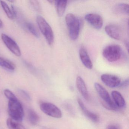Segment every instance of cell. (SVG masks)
Segmentation results:
<instances>
[{
  "mask_svg": "<svg viewBox=\"0 0 129 129\" xmlns=\"http://www.w3.org/2000/svg\"><path fill=\"white\" fill-rule=\"evenodd\" d=\"M1 39L7 47L16 56H21V53L20 48L12 38L3 34L1 35Z\"/></svg>",
  "mask_w": 129,
  "mask_h": 129,
  "instance_id": "7",
  "label": "cell"
},
{
  "mask_svg": "<svg viewBox=\"0 0 129 129\" xmlns=\"http://www.w3.org/2000/svg\"><path fill=\"white\" fill-rule=\"evenodd\" d=\"M4 94L9 100L18 99L15 94L9 90L7 89H5L4 90Z\"/></svg>",
  "mask_w": 129,
  "mask_h": 129,
  "instance_id": "22",
  "label": "cell"
},
{
  "mask_svg": "<svg viewBox=\"0 0 129 129\" xmlns=\"http://www.w3.org/2000/svg\"><path fill=\"white\" fill-rule=\"evenodd\" d=\"M3 23L2 20L0 19V28L3 27Z\"/></svg>",
  "mask_w": 129,
  "mask_h": 129,
  "instance_id": "27",
  "label": "cell"
},
{
  "mask_svg": "<svg viewBox=\"0 0 129 129\" xmlns=\"http://www.w3.org/2000/svg\"><path fill=\"white\" fill-rule=\"evenodd\" d=\"M37 21L40 31L45 37L48 44L50 46L52 45L54 42V34L52 28L42 16H38Z\"/></svg>",
  "mask_w": 129,
  "mask_h": 129,
  "instance_id": "4",
  "label": "cell"
},
{
  "mask_svg": "<svg viewBox=\"0 0 129 129\" xmlns=\"http://www.w3.org/2000/svg\"><path fill=\"white\" fill-rule=\"evenodd\" d=\"M78 102L82 112L85 115L89 118L91 121L94 122H97L99 120V117L96 114L90 111L84 105L80 99H78Z\"/></svg>",
  "mask_w": 129,
  "mask_h": 129,
  "instance_id": "12",
  "label": "cell"
},
{
  "mask_svg": "<svg viewBox=\"0 0 129 129\" xmlns=\"http://www.w3.org/2000/svg\"><path fill=\"white\" fill-rule=\"evenodd\" d=\"M86 21L93 28L99 30L103 25V20L100 15L95 13H89L85 16Z\"/></svg>",
  "mask_w": 129,
  "mask_h": 129,
  "instance_id": "8",
  "label": "cell"
},
{
  "mask_svg": "<svg viewBox=\"0 0 129 129\" xmlns=\"http://www.w3.org/2000/svg\"><path fill=\"white\" fill-rule=\"evenodd\" d=\"M0 3L7 17L10 19H13L14 18L13 14L12 13L11 9L9 8L7 4L5 1H0Z\"/></svg>",
  "mask_w": 129,
  "mask_h": 129,
  "instance_id": "20",
  "label": "cell"
},
{
  "mask_svg": "<svg viewBox=\"0 0 129 129\" xmlns=\"http://www.w3.org/2000/svg\"><path fill=\"white\" fill-rule=\"evenodd\" d=\"M79 56L83 64L86 68L91 69L93 68V64L87 51L84 47H81L79 50Z\"/></svg>",
  "mask_w": 129,
  "mask_h": 129,
  "instance_id": "11",
  "label": "cell"
},
{
  "mask_svg": "<svg viewBox=\"0 0 129 129\" xmlns=\"http://www.w3.org/2000/svg\"><path fill=\"white\" fill-rule=\"evenodd\" d=\"M94 87L100 98L102 100V104L105 108L112 111H116L119 108L111 99L109 94L102 86L98 83H95Z\"/></svg>",
  "mask_w": 129,
  "mask_h": 129,
  "instance_id": "3",
  "label": "cell"
},
{
  "mask_svg": "<svg viewBox=\"0 0 129 129\" xmlns=\"http://www.w3.org/2000/svg\"><path fill=\"white\" fill-rule=\"evenodd\" d=\"M0 66L11 71H13L16 68L13 62L1 56H0Z\"/></svg>",
  "mask_w": 129,
  "mask_h": 129,
  "instance_id": "17",
  "label": "cell"
},
{
  "mask_svg": "<svg viewBox=\"0 0 129 129\" xmlns=\"http://www.w3.org/2000/svg\"><path fill=\"white\" fill-rule=\"evenodd\" d=\"M101 79L105 85L112 88L118 86L121 83L120 79L118 77L109 74L102 75Z\"/></svg>",
  "mask_w": 129,
  "mask_h": 129,
  "instance_id": "9",
  "label": "cell"
},
{
  "mask_svg": "<svg viewBox=\"0 0 129 129\" xmlns=\"http://www.w3.org/2000/svg\"><path fill=\"white\" fill-rule=\"evenodd\" d=\"M105 31L109 37L115 40H119L121 38V30L120 28L115 25H107L105 27Z\"/></svg>",
  "mask_w": 129,
  "mask_h": 129,
  "instance_id": "10",
  "label": "cell"
},
{
  "mask_svg": "<svg viewBox=\"0 0 129 129\" xmlns=\"http://www.w3.org/2000/svg\"><path fill=\"white\" fill-rule=\"evenodd\" d=\"M7 124L9 129H26L22 124L11 118L7 119Z\"/></svg>",
  "mask_w": 129,
  "mask_h": 129,
  "instance_id": "18",
  "label": "cell"
},
{
  "mask_svg": "<svg viewBox=\"0 0 129 129\" xmlns=\"http://www.w3.org/2000/svg\"><path fill=\"white\" fill-rule=\"evenodd\" d=\"M19 93L20 95L24 98V99L27 101H30L31 100V98L29 94L23 90H19Z\"/></svg>",
  "mask_w": 129,
  "mask_h": 129,
  "instance_id": "23",
  "label": "cell"
},
{
  "mask_svg": "<svg viewBox=\"0 0 129 129\" xmlns=\"http://www.w3.org/2000/svg\"><path fill=\"white\" fill-rule=\"evenodd\" d=\"M28 118L30 123L33 125H36L39 122V116L38 114L32 109H30L28 112Z\"/></svg>",
  "mask_w": 129,
  "mask_h": 129,
  "instance_id": "19",
  "label": "cell"
},
{
  "mask_svg": "<svg viewBox=\"0 0 129 129\" xmlns=\"http://www.w3.org/2000/svg\"><path fill=\"white\" fill-rule=\"evenodd\" d=\"M31 4L32 6L34 7V8L37 10H40V6L39 3L37 1H30Z\"/></svg>",
  "mask_w": 129,
  "mask_h": 129,
  "instance_id": "24",
  "label": "cell"
},
{
  "mask_svg": "<svg viewBox=\"0 0 129 129\" xmlns=\"http://www.w3.org/2000/svg\"><path fill=\"white\" fill-rule=\"evenodd\" d=\"M128 85H129V80L127 79L124 81L123 83H120L119 86L120 87L124 88L128 86Z\"/></svg>",
  "mask_w": 129,
  "mask_h": 129,
  "instance_id": "25",
  "label": "cell"
},
{
  "mask_svg": "<svg viewBox=\"0 0 129 129\" xmlns=\"http://www.w3.org/2000/svg\"><path fill=\"white\" fill-rule=\"evenodd\" d=\"M65 21L69 37L72 40H75L78 38L80 33V21L74 14L71 13L66 15Z\"/></svg>",
  "mask_w": 129,
  "mask_h": 129,
  "instance_id": "1",
  "label": "cell"
},
{
  "mask_svg": "<svg viewBox=\"0 0 129 129\" xmlns=\"http://www.w3.org/2000/svg\"><path fill=\"white\" fill-rule=\"evenodd\" d=\"M114 10L115 12L116 13L128 15L129 14V5L127 4H118L115 6Z\"/></svg>",
  "mask_w": 129,
  "mask_h": 129,
  "instance_id": "16",
  "label": "cell"
},
{
  "mask_svg": "<svg viewBox=\"0 0 129 129\" xmlns=\"http://www.w3.org/2000/svg\"><path fill=\"white\" fill-rule=\"evenodd\" d=\"M8 112L11 118L17 122H21L23 120L24 111L21 103L18 99L9 100Z\"/></svg>",
  "mask_w": 129,
  "mask_h": 129,
  "instance_id": "2",
  "label": "cell"
},
{
  "mask_svg": "<svg viewBox=\"0 0 129 129\" xmlns=\"http://www.w3.org/2000/svg\"><path fill=\"white\" fill-rule=\"evenodd\" d=\"M27 27L28 31L34 36L37 38L40 37L39 32L33 24L31 23H27Z\"/></svg>",
  "mask_w": 129,
  "mask_h": 129,
  "instance_id": "21",
  "label": "cell"
},
{
  "mask_svg": "<svg viewBox=\"0 0 129 129\" xmlns=\"http://www.w3.org/2000/svg\"><path fill=\"white\" fill-rule=\"evenodd\" d=\"M77 87L83 97L87 100L89 98V94L84 81L80 77H78L76 79Z\"/></svg>",
  "mask_w": 129,
  "mask_h": 129,
  "instance_id": "13",
  "label": "cell"
},
{
  "mask_svg": "<svg viewBox=\"0 0 129 129\" xmlns=\"http://www.w3.org/2000/svg\"><path fill=\"white\" fill-rule=\"evenodd\" d=\"M111 94L115 103L118 108H122L124 107L125 105V100L119 92L114 90L112 92Z\"/></svg>",
  "mask_w": 129,
  "mask_h": 129,
  "instance_id": "14",
  "label": "cell"
},
{
  "mask_svg": "<svg viewBox=\"0 0 129 129\" xmlns=\"http://www.w3.org/2000/svg\"><path fill=\"white\" fill-rule=\"evenodd\" d=\"M67 1H55L54 2L58 16L61 17L64 13L67 5Z\"/></svg>",
  "mask_w": 129,
  "mask_h": 129,
  "instance_id": "15",
  "label": "cell"
},
{
  "mask_svg": "<svg viewBox=\"0 0 129 129\" xmlns=\"http://www.w3.org/2000/svg\"><path fill=\"white\" fill-rule=\"evenodd\" d=\"M40 108L44 113L49 116L56 118L61 117V110L54 104L49 103H43L40 104Z\"/></svg>",
  "mask_w": 129,
  "mask_h": 129,
  "instance_id": "6",
  "label": "cell"
},
{
  "mask_svg": "<svg viewBox=\"0 0 129 129\" xmlns=\"http://www.w3.org/2000/svg\"><path fill=\"white\" fill-rule=\"evenodd\" d=\"M106 129H119L117 126L114 125H111L108 126Z\"/></svg>",
  "mask_w": 129,
  "mask_h": 129,
  "instance_id": "26",
  "label": "cell"
},
{
  "mask_svg": "<svg viewBox=\"0 0 129 129\" xmlns=\"http://www.w3.org/2000/svg\"><path fill=\"white\" fill-rule=\"evenodd\" d=\"M121 47L117 44L109 45L103 51V55L104 58L110 62L118 61L121 57Z\"/></svg>",
  "mask_w": 129,
  "mask_h": 129,
  "instance_id": "5",
  "label": "cell"
}]
</instances>
